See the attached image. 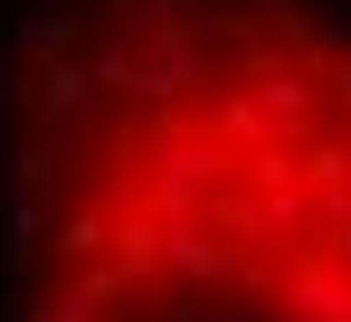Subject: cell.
<instances>
[{"label": "cell", "instance_id": "1", "mask_svg": "<svg viewBox=\"0 0 351 322\" xmlns=\"http://www.w3.org/2000/svg\"><path fill=\"white\" fill-rule=\"evenodd\" d=\"M266 322H351V247L313 237L285 275H276V304Z\"/></svg>", "mask_w": 351, "mask_h": 322}, {"label": "cell", "instance_id": "2", "mask_svg": "<svg viewBox=\"0 0 351 322\" xmlns=\"http://www.w3.org/2000/svg\"><path fill=\"white\" fill-rule=\"evenodd\" d=\"M86 95H95V66H66V57H48V76H38V114H48V123H66Z\"/></svg>", "mask_w": 351, "mask_h": 322}, {"label": "cell", "instance_id": "3", "mask_svg": "<svg viewBox=\"0 0 351 322\" xmlns=\"http://www.w3.org/2000/svg\"><path fill=\"white\" fill-rule=\"evenodd\" d=\"M95 304H105V294L76 275V284H48V294L29 304V322H95Z\"/></svg>", "mask_w": 351, "mask_h": 322}]
</instances>
